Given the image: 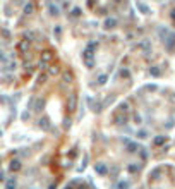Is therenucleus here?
Segmentation results:
<instances>
[{
    "label": "nucleus",
    "instance_id": "1",
    "mask_svg": "<svg viewBox=\"0 0 175 189\" xmlns=\"http://www.w3.org/2000/svg\"><path fill=\"white\" fill-rule=\"evenodd\" d=\"M96 172H98V174H105V172H107V167H105L103 163H98V165H96Z\"/></svg>",
    "mask_w": 175,
    "mask_h": 189
},
{
    "label": "nucleus",
    "instance_id": "2",
    "mask_svg": "<svg viewBox=\"0 0 175 189\" xmlns=\"http://www.w3.org/2000/svg\"><path fill=\"white\" fill-rule=\"evenodd\" d=\"M10 169H12V170H19V169H21L19 162H12V165H10Z\"/></svg>",
    "mask_w": 175,
    "mask_h": 189
},
{
    "label": "nucleus",
    "instance_id": "3",
    "mask_svg": "<svg viewBox=\"0 0 175 189\" xmlns=\"http://www.w3.org/2000/svg\"><path fill=\"white\" fill-rule=\"evenodd\" d=\"M118 189H129V182H118Z\"/></svg>",
    "mask_w": 175,
    "mask_h": 189
},
{
    "label": "nucleus",
    "instance_id": "4",
    "mask_svg": "<svg viewBox=\"0 0 175 189\" xmlns=\"http://www.w3.org/2000/svg\"><path fill=\"white\" fill-rule=\"evenodd\" d=\"M163 141H165V138H156V139H155V145L158 146V145H161Z\"/></svg>",
    "mask_w": 175,
    "mask_h": 189
},
{
    "label": "nucleus",
    "instance_id": "5",
    "mask_svg": "<svg viewBox=\"0 0 175 189\" xmlns=\"http://www.w3.org/2000/svg\"><path fill=\"white\" fill-rule=\"evenodd\" d=\"M14 186H16V182H14V181H9V182H7V188H9V189H12Z\"/></svg>",
    "mask_w": 175,
    "mask_h": 189
},
{
    "label": "nucleus",
    "instance_id": "6",
    "mask_svg": "<svg viewBox=\"0 0 175 189\" xmlns=\"http://www.w3.org/2000/svg\"><path fill=\"white\" fill-rule=\"evenodd\" d=\"M65 189H72V188H71V186H67V188H65Z\"/></svg>",
    "mask_w": 175,
    "mask_h": 189
}]
</instances>
